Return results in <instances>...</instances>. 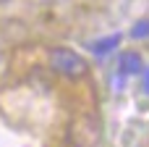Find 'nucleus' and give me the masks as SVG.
<instances>
[{"label": "nucleus", "instance_id": "f257e3e1", "mask_svg": "<svg viewBox=\"0 0 149 147\" xmlns=\"http://www.w3.org/2000/svg\"><path fill=\"white\" fill-rule=\"evenodd\" d=\"M50 68L65 79H84L89 74L86 60L71 47H52L50 50Z\"/></svg>", "mask_w": 149, "mask_h": 147}, {"label": "nucleus", "instance_id": "f03ea898", "mask_svg": "<svg viewBox=\"0 0 149 147\" xmlns=\"http://www.w3.org/2000/svg\"><path fill=\"white\" fill-rule=\"evenodd\" d=\"M118 68H120V74H139L141 68H144V60H141V55L139 53H123L120 55V60H118Z\"/></svg>", "mask_w": 149, "mask_h": 147}, {"label": "nucleus", "instance_id": "7ed1b4c3", "mask_svg": "<svg viewBox=\"0 0 149 147\" xmlns=\"http://www.w3.org/2000/svg\"><path fill=\"white\" fill-rule=\"evenodd\" d=\"M118 42H120V34H110V37H105V39L92 42V45H89V50H92L94 55H102V53H110Z\"/></svg>", "mask_w": 149, "mask_h": 147}, {"label": "nucleus", "instance_id": "20e7f679", "mask_svg": "<svg viewBox=\"0 0 149 147\" xmlns=\"http://www.w3.org/2000/svg\"><path fill=\"white\" fill-rule=\"evenodd\" d=\"M131 37H149V21H139L131 29Z\"/></svg>", "mask_w": 149, "mask_h": 147}, {"label": "nucleus", "instance_id": "39448f33", "mask_svg": "<svg viewBox=\"0 0 149 147\" xmlns=\"http://www.w3.org/2000/svg\"><path fill=\"white\" fill-rule=\"evenodd\" d=\"M144 89L149 92V71H147V79H144Z\"/></svg>", "mask_w": 149, "mask_h": 147}, {"label": "nucleus", "instance_id": "423d86ee", "mask_svg": "<svg viewBox=\"0 0 149 147\" xmlns=\"http://www.w3.org/2000/svg\"><path fill=\"white\" fill-rule=\"evenodd\" d=\"M0 3H5V0H0Z\"/></svg>", "mask_w": 149, "mask_h": 147}]
</instances>
